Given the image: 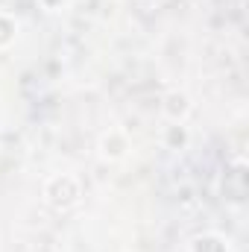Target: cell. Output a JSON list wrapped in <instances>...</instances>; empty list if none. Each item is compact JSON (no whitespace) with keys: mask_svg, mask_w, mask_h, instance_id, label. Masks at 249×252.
Here are the masks:
<instances>
[{"mask_svg":"<svg viewBox=\"0 0 249 252\" xmlns=\"http://www.w3.org/2000/svg\"><path fill=\"white\" fill-rule=\"evenodd\" d=\"M35 3H38L44 12H62V9L67 6V3H70V0H35Z\"/></svg>","mask_w":249,"mask_h":252,"instance_id":"8","label":"cell"},{"mask_svg":"<svg viewBox=\"0 0 249 252\" xmlns=\"http://www.w3.org/2000/svg\"><path fill=\"white\" fill-rule=\"evenodd\" d=\"M97 150H100V158L103 161L115 164V161H124L126 156H129L132 144H129V135H126L124 129H109V132L100 135V147Z\"/></svg>","mask_w":249,"mask_h":252,"instance_id":"4","label":"cell"},{"mask_svg":"<svg viewBox=\"0 0 249 252\" xmlns=\"http://www.w3.org/2000/svg\"><path fill=\"white\" fill-rule=\"evenodd\" d=\"M220 196L229 202V205H244L249 196V167L247 158L238 156L235 161L226 164L223 170V179H220Z\"/></svg>","mask_w":249,"mask_h":252,"instance_id":"2","label":"cell"},{"mask_svg":"<svg viewBox=\"0 0 249 252\" xmlns=\"http://www.w3.org/2000/svg\"><path fill=\"white\" fill-rule=\"evenodd\" d=\"M161 144L164 150H185L190 144V129L185 124H167L161 129Z\"/></svg>","mask_w":249,"mask_h":252,"instance_id":"6","label":"cell"},{"mask_svg":"<svg viewBox=\"0 0 249 252\" xmlns=\"http://www.w3.org/2000/svg\"><path fill=\"white\" fill-rule=\"evenodd\" d=\"M41 199L50 211L67 214L82 202V179L76 173H53V176L44 179Z\"/></svg>","mask_w":249,"mask_h":252,"instance_id":"1","label":"cell"},{"mask_svg":"<svg viewBox=\"0 0 249 252\" xmlns=\"http://www.w3.org/2000/svg\"><path fill=\"white\" fill-rule=\"evenodd\" d=\"M187 252H232V250H229V241L220 232H202V235L190 238Z\"/></svg>","mask_w":249,"mask_h":252,"instance_id":"5","label":"cell"},{"mask_svg":"<svg viewBox=\"0 0 249 252\" xmlns=\"http://www.w3.org/2000/svg\"><path fill=\"white\" fill-rule=\"evenodd\" d=\"M18 32H21L18 18L9 15V12H0V50H9L18 41Z\"/></svg>","mask_w":249,"mask_h":252,"instance_id":"7","label":"cell"},{"mask_svg":"<svg viewBox=\"0 0 249 252\" xmlns=\"http://www.w3.org/2000/svg\"><path fill=\"white\" fill-rule=\"evenodd\" d=\"M190 112H193V100L182 88H170L161 97V115H164L167 124H185Z\"/></svg>","mask_w":249,"mask_h":252,"instance_id":"3","label":"cell"}]
</instances>
